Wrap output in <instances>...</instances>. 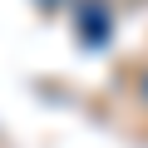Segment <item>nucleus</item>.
I'll return each mask as SVG.
<instances>
[{"instance_id": "f257e3e1", "label": "nucleus", "mask_w": 148, "mask_h": 148, "mask_svg": "<svg viewBox=\"0 0 148 148\" xmlns=\"http://www.w3.org/2000/svg\"><path fill=\"white\" fill-rule=\"evenodd\" d=\"M143 99H148V74H143Z\"/></svg>"}]
</instances>
